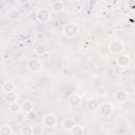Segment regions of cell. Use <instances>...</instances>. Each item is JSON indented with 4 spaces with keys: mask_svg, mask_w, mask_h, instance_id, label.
Here are the masks:
<instances>
[{
    "mask_svg": "<svg viewBox=\"0 0 135 135\" xmlns=\"http://www.w3.org/2000/svg\"><path fill=\"white\" fill-rule=\"evenodd\" d=\"M63 34L69 38L77 36L79 34V25L75 22H68L63 26Z\"/></svg>",
    "mask_w": 135,
    "mask_h": 135,
    "instance_id": "1",
    "label": "cell"
},
{
    "mask_svg": "<svg viewBox=\"0 0 135 135\" xmlns=\"http://www.w3.org/2000/svg\"><path fill=\"white\" fill-rule=\"evenodd\" d=\"M123 50H124V44H123V42L121 40L117 39V40L110 41V43H109V51H110L111 54L118 56V55L122 54Z\"/></svg>",
    "mask_w": 135,
    "mask_h": 135,
    "instance_id": "2",
    "label": "cell"
},
{
    "mask_svg": "<svg viewBox=\"0 0 135 135\" xmlns=\"http://www.w3.org/2000/svg\"><path fill=\"white\" fill-rule=\"evenodd\" d=\"M100 114L102 117H110L112 114H113V111H114V105L111 103V102H108V101H104V102H101L99 103V108H98Z\"/></svg>",
    "mask_w": 135,
    "mask_h": 135,
    "instance_id": "3",
    "label": "cell"
},
{
    "mask_svg": "<svg viewBox=\"0 0 135 135\" xmlns=\"http://www.w3.org/2000/svg\"><path fill=\"white\" fill-rule=\"evenodd\" d=\"M26 68L32 73H39L42 70V62L38 59H30L26 62Z\"/></svg>",
    "mask_w": 135,
    "mask_h": 135,
    "instance_id": "4",
    "label": "cell"
},
{
    "mask_svg": "<svg viewBox=\"0 0 135 135\" xmlns=\"http://www.w3.org/2000/svg\"><path fill=\"white\" fill-rule=\"evenodd\" d=\"M51 19V11L49 8H40L37 11V20L41 23H45Z\"/></svg>",
    "mask_w": 135,
    "mask_h": 135,
    "instance_id": "5",
    "label": "cell"
},
{
    "mask_svg": "<svg viewBox=\"0 0 135 135\" xmlns=\"http://www.w3.org/2000/svg\"><path fill=\"white\" fill-rule=\"evenodd\" d=\"M42 123L44 127H47V128H53L57 124V117L54 115V114H46L43 119H42Z\"/></svg>",
    "mask_w": 135,
    "mask_h": 135,
    "instance_id": "6",
    "label": "cell"
},
{
    "mask_svg": "<svg viewBox=\"0 0 135 135\" xmlns=\"http://www.w3.org/2000/svg\"><path fill=\"white\" fill-rule=\"evenodd\" d=\"M116 62H117L118 66H120V68H129V65L131 63V59H130V57L128 55L120 54V55L117 56Z\"/></svg>",
    "mask_w": 135,
    "mask_h": 135,
    "instance_id": "7",
    "label": "cell"
},
{
    "mask_svg": "<svg viewBox=\"0 0 135 135\" xmlns=\"http://www.w3.org/2000/svg\"><path fill=\"white\" fill-rule=\"evenodd\" d=\"M128 97H129L128 92H126V91H123V90H119V91H117V92L115 93V96H114L115 100H116L117 102H119V103H123V102H126V101L128 100Z\"/></svg>",
    "mask_w": 135,
    "mask_h": 135,
    "instance_id": "8",
    "label": "cell"
},
{
    "mask_svg": "<svg viewBox=\"0 0 135 135\" xmlns=\"http://www.w3.org/2000/svg\"><path fill=\"white\" fill-rule=\"evenodd\" d=\"M81 96L79 94H73L70 98H69V104L70 107H73V108H77L81 104Z\"/></svg>",
    "mask_w": 135,
    "mask_h": 135,
    "instance_id": "9",
    "label": "cell"
},
{
    "mask_svg": "<svg viewBox=\"0 0 135 135\" xmlns=\"http://www.w3.org/2000/svg\"><path fill=\"white\" fill-rule=\"evenodd\" d=\"M63 8H64V3H63L62 1L57 0V1L52 2V11H53L54 13L59 14V13H61V12L63 11Z\"/></svg>",
    "mask_w": 135,
    "mask_h": 135,
    "instance_id": "10",
    "label": "cell"
},
{
    "mask_svg": "<svg viewBox=\"0 0 135 135\" xmlns=\"http://www.w3.org/2000/svg\"><path fill=\"white\" fill-rule=\"evenodd\" d=\"M7 18L11 19V20H17L20 18L21 14H20V11L18 8H9L7 11V14H6Z\"/></svg>",
    "mask_w": 135,
    "mask_h": 135,
    "instance_id": "11",
    "label": "cell"
},
{
    "mask_svg": "<svg viewBox=\"0 0 135 135\" xmlns=\"http://www.w3.org/2000/svg\"><path fill=\"white\" fill-rule=\"evenodd\" d=\"M86 108H88V110L91 111V112L97 111L98 108H99V102H98V100H96V99H94V98L89 99L88 102H86Z\"/></svg>",
    "mask_w": 135,
    "mask_h": 135,
    "instance_id": "12",
    "label": "cell"
},
{
    "mask_svg": "<svg viewBox=\"0 0 135 135\" xmlns=\"http://www.w3.org/2000/svg\"><path fill=\"white\" fill-rule=\"evenodd\" d=\"M32 110H34V104H33V102H31V101H24L23 103L20 104V112H21L22 114H24V115H25L27 112L32 111Z\"/></svg>",
    "mask_w": 135,
    "mask_h": 135,
    "instance_id": "13",
    "label": "cell"
},
{
    "mask_svg": "<svg viewBox=\"0 0 135 135\" xmlns=\"http://www.w3.org/2000/svg\"><path fill=\"white\" fill-rule=\"evenodd\" d=\"M75 124H76L75 119H73V118H66V119H64L62 121V129L65 130V131H71Z\"/></svg>",
    "mask_w": 135,
    "mask_h": 135,
    "instance_id": "14",
    "label": "cell"
},
{
    "mask_svg": "<svg viewBox=\"0 0 135 135\" xmlns=\"http://www.w3.org/2000/svg\"><path fill=\"white\" fill-rule=\"evenodd\" d=\"M2 91H3L5 94L11 93V92H14V91H15V84H14V82L11 81V80L5 81V82L3 83V85H2Z\"/></svg>",
    "mask_w": 135,
    "mask_h": 135,
    "instance_id": "15",
    "label": "cell"
},
{
    "mask_svg": "<svg viewBox=\"0 0 135 135\" xmlns=\"http://www.w3.org/2000/svg\"><path fill=\"white\" fill-rule=\"evenodd\" d=\"M72 135H83L84 133V128L80 124H75L73 127V129L70 131Z\"/></svg>",
    "mask_w": 135,
    "mask_h": 135,
    "instance_id": "16",
    "label": "cell"
},
{
    "mask_svg": "<svg viewBox=\"0 0 135 135\" xmlns=\"http://www.w3.org/2000/svg\"><path fill=\"white\" fill-rule=\"evenodd\" d=\"M4 99H5V101H7L8 103L15 102V101H17V94H16L15 92H11V93H7V94H5V96H4Z\"/></svg>",
    "mask_w": 135,
    "mask_h": 135,
    "instance_id": "17",
    "label": "cell"
},
{
    "mask_svg": "<svg viewBox=\"0 0 135 135\" xmlns=\"http://www.w3.org/2000/svg\"><path fill=\"white\" fill-rule=\"evenodd\" d=\"M9 111L14 114H17V113H20V103H18L17 101L15 102H12L9 103Z\"/></svg>",
    "mask_w": 135,
    "mask_h": 135,
    "instance_id": "18",
    "label": "cell"
},
{
    "mask_svg": "<svg viewBox=\"0 0 135 135\" xmlns=\"http://www.w3.org/2000/svg\"><path fill=\"white\" fill-rule=\"evenodd\" d=\"M0 135H13V130L9 126L0 127Z\"/></svg>",
    "mask_w": 135,
    "mask_h": 135,
    "instance_id": "19",
    "label": "cell"
},
{
    "mask_svg": "<svg viewBox=\"0 0 135 135\" xmlns=\"http://www.w3.org/2000/svg\"><path fill=\"white\" fill-rule=\"evenodd\" d=\"M35 54L38 55V56H42L44 53H45V47L42 45V44H38L35 46V50H34Z\"/></svg>",
    "mask_w": 135,
    "mask_h": 135,
    "instance_id": "20",
    "label": "cell"
},
{
    "mask_svg": "<svg viewBox=\"0 0 135 135\" xmlns=\"http://www.w3.org/2000/svg\"><path fill=\"white\" fill-rule=\"evenodd\" d=\"M32 130H33V135H42L43 133L42 126H39V124L32 126Z\"/></svg>",
    "mask_w": 135,
    "mask_h": 135,
    "instance_id": "21",
    "label": "cell"
},
{
    "mask_svg": "<svg viewBox=\"0 0 135 135\" xmlns=\"http://www.w3.org/2000/svg\"><path fill=\"white\" fill-rule=\"evenodd\" d=\"M21 135H33L32 126H24L21 128Z\"/></svg>",
    "mask_w": 135,
    "mask_h": 135,
    "instance_id": "22",
    "label": "cell"
},
{
    "mask_svg": "<svg viewBox=\"0 0 135 135\" xmlns=\"http://www.w3.org/2000/svg\"><path fill=\"white\" fill-rule=\"evenodd\" d=\"M36 118H37V113H36L35 110H32V111H30V112H27V113L25 114V119H27V120L33 121V120H35Z\"/></svg>",
    "mask_w": 135,
    "mask_h": 135,
    "instance_id": "23",
    "label": "cell"
},
{
    "mask_svg": "<svg viewBox=\"0 0 135 135\" xmlns=\"http://www.w3.org/2000/svg\"><path fill=\"white\" fill-rule=\"evenodd\" d=\"M15 120H16L18 123H19V122H22V121L25 120V115L22 114L21 112H20V113H17L16 116H15Z\"/></svg>",
    "mask_w": 135,
    "mask_h": 135,
    "instance_id": "24",
    "label": "cell"
},
{
    "mask_svg": "<svg viewBox=\"0 0 135 135\" xmlns=\"http://www.w3.org/2000/svg\"><path fill=\"white\" fill-rule=\"evenodd\" d=\"M30 18H31L32 20H37V11L31 12V13H30Z\"/></svg>",
    "mask_w": 135,
    "mask_h": 135,
    "instance_id": "25",
    "label": "cell"
},
{
    "mask_svg": "<svg viewBox=\"0 0 135 135\" xmlns=\"http://www.w3.org/2000/svg\"><path fill=\"white\" fill-rule=\"evenodd\" d=\"M97 94H98L99 96H103V95H105V90H104L103 88H101V89H99V90L97 91Z\"/></svg>",
    "mask_w": 135,
    "mask_h": 135,
    "instance_id": "26",
    "label": "cell"
}]
</instances>
